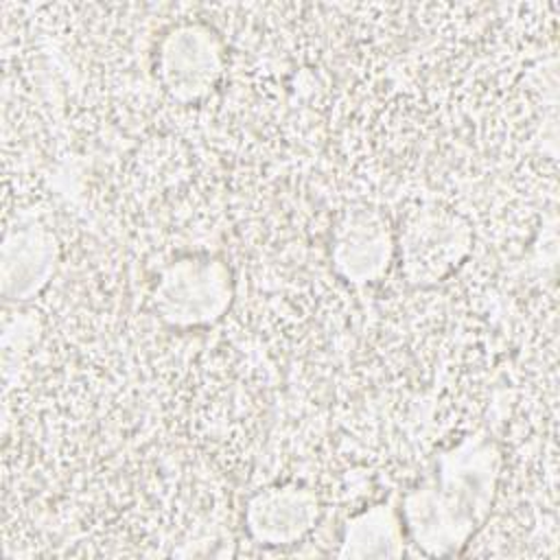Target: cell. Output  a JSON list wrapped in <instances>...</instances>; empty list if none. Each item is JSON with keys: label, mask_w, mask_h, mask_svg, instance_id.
<instances>
[{"label": "cell", "mask_w": 560, "mask_h": 560, "mask_svg": "<svg viewBox=\"0 0 560 560\" xmlns=\"http://www.w3.org/2000/svg\"><path fill=\"white\" fill-rule=\"evenodd\" d=\"M501 468V446L488 431L438 451L398 505L407 542L431 558L462 553L494 508Z\"/></svg>", "instance_id": "6da1fadb"}, {"label": "cell", "mask_w": 560, "mask_h": 560, "mask_svg": "<svg viewBox=\"0 0 560 560\" xmlns=\"http://www.w3.org/2000/svg\"><path fill=\"white\" fill-rule=\"evenodd\" d=\"M232 267L214 254H184L162 267L151 304L160 322L177 330L217 324L232 306Z\"/></svg>", "instance_id": "7a4b0ae2"}, {"label": "cell", "mask_w": 560, "mask_h": 560, "mask_svg": "<svg viewBox=\"0 0 560 560\" xmlns=\"http://www.w3.org/2000/svg\"><path fill=\"white\" fill-rule=\"evenodd\" d=\"M470 221L438 203L411 210L396 228V260L411 287L429 289L451 278L472 249Z\"/></svg>", "instance_id": "3957f363"}, {"label": "cell", "mask_w": 560, "mask_h": 560, "mask_svg": "<svg viewBox=\"0 0 560 560\" xmlns=\"http://www.w3.org/2000/svg\"><path fill=\"white\" fill-rule=\"evenodd\" d=\"M223 72L225 46L208 22L182 20L162 33L155 50V74L173 101L201 103L219 88Z\"/></svg>", "instance_id": "277c9868"}, {"label": "cell", "mask_w": 560, "mask_h": 560, "mask_svg": "<svg viewBox=\"0 0 560 560\" xmlns=\"http://www.w3.org/2000/svg\"><path fill=\"white\" fill-rule=\"evenodd\" d=\"M396 260V228L374 206L346 210L330 234V262L335 273L354 284L378 282Z\"/></svg>", "instance_id": "5b68a950"}, {"label": "cell", "mask_w": 560, "mask_h": 560, "mask_svg": "<svg viewBox=\"0 0 560 560\" xmlns=\"http://www.w3.org/2000/svg\"><path fill=\"white\" fill-rule=\"evenodd\" d=\"M322 516L313 488L287 481L258 490L245 505V529L265 547H289L304 540Z\"/></svg>", "instance_id": "8992f818"}, {"label": "cell", "mask_w": 560, "mask_h": 560, "mask_svg": "<svg viewBox=\"0 0 560 560\" xmlns=\"http://www.w3.org/2000/svg\"><path fill=\"white\" fill-rule=\"evenodd\" d=\"M59 241L39 221H22L9 228L0 247V291L9 302L37 298L55 276Z\"/></svg>", "instance_id": "52a82bcc"}, {"label": "cell", "mask_w": 560, "mask_h": 560, "mask_svg": "<svg viewBox=\"0 0 560 560\" xmlns=\"http://www.w3.org/2000/svg\"><path fill=\"white\" fill-rule=\"evenodd\" d=\"M400 510L389 501L374 503L352 514L343 525L341 558H398L405 551Z\"/></svg>", "instance_id": "ba28073f"}]
</instances>
